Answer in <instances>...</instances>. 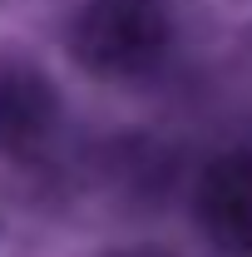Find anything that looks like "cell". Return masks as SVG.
Wrapping results in <instances>:
<instances>
[{
	"label": "cell",
	"instance_id": "1",
	"mask_svg": "<svg viewBox=\"0 0 252 257\" xmlns=\"http://www.w3.org/2000/svg\"><path fill=\"white\" fill-rule=\"evenodd\" d=\"M173 20L163 0H89L69 25V55L94 79H139L163 64Z\"/></svg>",
	"mask_w": 252,
	"mask_h": 257
},
{
	"label": "cell",
	"instance_id": "2",
	"mask_svg": "<svg viewBox=\"0 0 252 257\" xmlns=\"http://www.w3.org/2000/svg\"><path fill=\"white\" fill-rule=\"evenodd\" d=\"M193 213L203 237L222 252H252V149L218 154L198 173Z\"/></svg>",
	"mask_w": 252,
	"mask_h": 257
},
{
	"label": "cell",
	"instance_id": "3",
	"mask_svg": "<svg viewBox=\"0 0 252 257\" xmlns=\"http://www.w3.org/2000/svg\"><path fill=\"white\" fill-rule=\"evenodd\" d=\"M60 124V94L45 69L25 60H0V154L20 159L50 144Z\"/></svg>",
	"mask_w": 252,
	"mask_h": 257
}]
</instances>
